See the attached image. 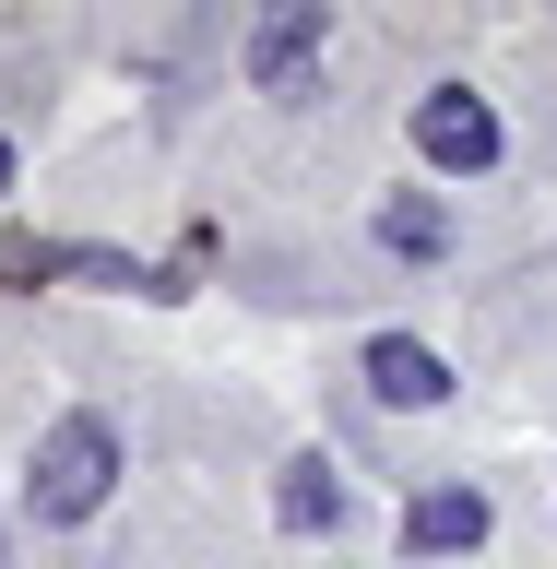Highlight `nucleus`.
Listing matches in <instances>:
<instances>
[{
  "instance_id": "obj_5",
  "label": "nucleus",
  "mask_w": 557,
  "mask_h": 569,
  "mask_svg": "<svg viewBox=\"0 0 557 569\" xmlns=\"http://www.w3.org/2000/svg\"><path fill=\"white\" fill-rule=\"evenodd\" d=\"M368 391H380L391 416H427V403H451V368H439L416 332H380V345H368Z\"/></svg>"
},
{
  "instance_id": "obj_1",
  "label": "nucleus",
  "mask_w": 557,
  "mask_h": 569,
  "mask_svg": "<svg viewBox=\"0 0 557 569\" xmlns=\"http://www.w3.org/2000/svg\"><path fill=\"white\" fill-rule=\"evenodd\" d=\"M107 487H119V427L107 416H60L24 462V510L36 522H96Z\"/></svg>"
},
{
  "instance_id": "obj_6",
  "label": "nucleus",
  "mask_w": 557,
  "mask_h": 569,
  "mask_svg": "<svg viewBox=\"0 0 557 569\" xmlns=\"http://www.w3.org/2000/svg\"><path fill=\"white\" fill-rule=\"evenodd\" d=\"M273 522L285 533H332V522H345V487H332V462H285V475H273Z\"/></svg>"
},
{
  "instance_id": "obj_7",
  "label": "nucleus",
  "mask_w": 557,
  "mask_h": 569,
  "mask_svg": "<svg viewBox=\"0 0 557 569\" xmlns=\"http://www.w3.org/2000/svg\"><path fill=\"white\" fill-rule=\"evenodd\" d=\"M380 249H404V261H439V249H451V202L391 190V202H380Z\"/></svg>"
},
{
  "instance_id": "obj_9",
  "label": "nucleus",
  "mask_w": 557,
  "mask_h": 569,
  "mask_svg": "<svg viewBox=\"0 0 557 569\" xmlns=\"http://www.w3.org/2000/svg\"><path fill=\"white\" fill-rule=\"evenodd\" d=\"M0 569H12V546H0Z\"/></svg>"
},
{
  "instance_id": "obj_8",
  "label": "nucleus",
  "mask_w": 557,
  "mask_h": 569,
  "mask_svg": "<svg viewBox=\"0 0 557 569\" xmlns=\"http://www.w3.org/2000/svg\"><path fill=\"white\" fill-rule=\"evenodd\" d=\"M0 190H12V142H0Z\"/></svg>"
},
{
  "instance_id": "obj_2",
  "label": "nucleus",
  "mask_w": 557,
  "mask_h": 569,
  "mask_svg": "<svg viewBox=\"0 0 557 569\" xmlns=\"http://www.w3.org/2000/svg\"><path fill=\"white\" fill-rule=\"evenodd\" d=\"M416 154L439 178H487L498 154H510V119H498L475 83H439V96H416Z\"/></svg>"
},
{
  "instance_id": "obj_4",
  "label": "nucleus",
  "mask_w": 557,
  "mask_h": 569,
  "mask_svg": "<svg viewBox=\"0 0 557 569\" xmlns=\"http://www.w3.org/2000/svg\"><path fill=\"white\" fill-rule=\"evenodd\" d=\"M487 487H416L404 498V546H416V558H475V546H487Z\"/></svg>"
},
{
  "instance_id": "obj_3",
  "label": "nucleus",
  "mask_w": 557,
  "mask_h": 569,
  "mask_svg": "<svg viewBox=\"0 0 557 569\" xmlns=\"http://www.w3.org/2000/svg\"><path fill=\"white\" fill-rule=\"evenodd\" d=\"M320 48H332V12H320V0H273V12L249 24V83H261V96H297L320 71Z\"/></svg>"
}]
</instances>
